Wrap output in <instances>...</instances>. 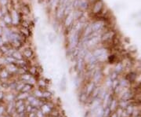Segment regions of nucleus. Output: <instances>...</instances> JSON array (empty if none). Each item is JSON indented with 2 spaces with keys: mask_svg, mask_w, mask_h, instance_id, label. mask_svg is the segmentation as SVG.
I'll use <instances>...</instances> for the list:
<instances>
[{
  "mask_svg": "<svg viewBox=\"0 0 141 117\" xmlns=\"http://www.w3.org/2000/svg\"><path fill=\"white\" fill-rule=\"evenodd\" d=\"M91 27H92L93 32L99 33L101 30L104 29V23L103 21H95V22L91 24Z\"/></svg>",
  "mask_w": 141,
  "mask_h": 117,
  "instance_id": "obj_1",
  "label": "nucleus"
},
{
  "mask_svg": "<svg viewBox=\"0 0 141 117\" xmlns=\"http://www.w3.org/2000/svg\"><path fill=\"white\" fill-rule=\"evenodd\" d=\"M103 6H104L103 2H102L101 0H97V1L94 3L93 6L92 7V12H93V13H94V14H98L99 13H100V11H101L102 9H103Z\"/></svg>",
  "mask_w": 141,
  "mask_h": 117,
  "instance_id": "obj_2",
  "label": "nucleus"
},
{
  "mask_svg": "<svg viewBox=\"0 0 141 117\" xmlns=\"http://www.w3.org/2000/svg\"><path fill=\"white\" fill-rule=\"evenodd\" d=\"M74 21H75V18H74L73 11H72L71 13H69V14L65 16V19H64V26H65V28L67 29L70 26H71L73 25Z\"/></svg>",
  "mask_w": 141,
  "mask_h": 117,
  "instance_id": "obj_3",
  "label": "nucleus"
},
{
  "mask_svg": "<svg viewBox=\"0 0 141 117\" xmlns=\"http://www.w3.org/2000/svg\"><path fill=\"white\" fill-rule=\"evenodd\" d=\"M64 17V7L62 5H57L56 10V17L57 20H61Z\"/></svg>",
  "mask_w": 141,
  "mask_h": 117,
  "instance_id": "obj_4",
  "label": "nucleus"
},
{
  "mask_svg": "<svg viewBox=\"0 0 141 117\" xmlns=\"http://www.w3.org/2000/svg\"><path fill=\"white\" fill-rule=\"evenodd\" d=\"M10 17H11V20H12V25H17L19 22V16H18V13L17 12V10H11Z\"/></svg>",
  "mask_w": 141,
  "mask_h": 117,
  "instance_id": "obj_5",
  "label": "nucleus"
},
{
  "mask_svg": "<svg viewBox=\"0 0 141 117\" xmlns=\"http://www.w3.org/2000/svg\"><path fill=\"white\" fill-rule=\"evenodd\" d=\"M92 53H93V55H94L97 59L99 58L100 57L103 56V55L107 54L106 49H104V48H98V49L95 50L94 51H93Z\"/></svg>",
  "mask_w": 141,
  "mask_h": 117,
  "instance_id": "obj_6",
  "label": "nucleus"
},
{
  "mask_svg": "<svg viewBox=\"0 0 141 117\" xmlns=\"http://www.w3.org/2000/svg\"><path fill=\"white\" fill-rule=\"evenodd\" d=\"M89 7V2L88 0H79V7L78 10H80L82 11H84Z\"/></svg>",
  "mask_w": 141,
  "mask_h": 117,
  "instance_id": "obj_7",
  "label": "nucleus"
},
{
  "mask_svg": "<svg viewBox=\"0 0 141 117\" xmlns=\"http://www.w3.org/2000/svg\"><path fill=\"white\" fill-rule=\"evenodd\" d=\"M22 55H23V57L25 56V58H26L30 59L33 57L34 52H33L32 49H31V48H26V49H25V50H23V54H22Z\"/></svg>",
  "mask_w": 141,
  "mask_h": 117,
  "instance_id": "obj_8",
  "label": "nucleus"
},
{
  "mask_svg": "<svg viewBox=\"0 0 141 117\" xmlns=\"http://www.w3.org/2000/svg\"><path fill=\"white\" fill-rule=\"evenodd\" d=\"M113 37V32L112 31H108L104 33L101 36H100V40L101 41H108L110 39H111Z\"/></svg>",
  "mask_w": 141,
  "mask_h": 117,
  "instance_id": "obj_9",
  "label": "nucleus"
},
{
  "mask_svg": "<svg viewBox=\"0 0 141 117\" xmlns=\"http://www.w3.org/2000/svg\"><path fill=\"white\" fill-rule=\"evenodd\" d=\"M136 77H137L136 73H134V72H130V73L126 76L125 79H126L129 83H133V82L136 79Z\"/></svg>",
  "mask_w": 141,
  "mask_h": 117,
  "instance_id": "obj_10",
  "label": "nucleus"
},
{
  "mask_svg": "<svg viewBox=\"0 0 141 117\" xmlns=\"http://www.w3.org/2000/svg\"><path fill=\"white\" fill-rule=\"evenodd\" d=\"M2 20L4 21V22L6 23V25H10L12 24V20H11V17H10V14H8V13H6L4 16H3V18Z\"/></svg>",
  "mask_w": 141,
  "mask_h": 117,
  "instance_id": "obj_11",
  "label": "nucleus"
},
{
  "mask_svg": "<svg viewBox=\"0 0 141 117\" xmlns=\"http://www.w3.org/2000/svg\"><path fill=\"white\" fill-rule=\"evenodd\" d=\"M52 96H53L52 93H51L50 91L47 90H44V91L42 92V97L45 98V99L50 100L51 97H52Z\"/></svg>",
  "mask_w": 141,
  "mask_h": 117,
  "instance_id": "obj_12",
  "label": "nucleus"
},
{
  "mask_svg": "<svg viewBox=\"0 0 141 117\" xmlns=\"http://www.w3.org/2000/svg\"><path fill=\"white\" fill-rule=\"evenodd\" d=\"M11 56L13 57L16 60H21V59L24 58H23V55H22L18 50H14V51L13 52V54H12Z\"/></svg>",
  "mask_w": 141,
  "mask_h": 117,
  "instance_id": "obj_13",
  "label": "nucleus"
},
{
  "mask_svg": "<svg viewBox=\"0 0 141 117\" xmlns=\"http://www.w3.org/2000/svg\"><path fill=\"white\" fill-rule=\"evenodd\" d=\"M33 88V85L30 84V83H25L24 87H23V89H22V92H26V93H28L30 90H31Z\"/></svg>",
  "mask_w": 141,
  "mask_h": 117,
  "instance_id": "obj_14",
  "label": "nucleus"
},
{
  "mask_svg": "<svg viewBox=\"0 0 141 117\" xmlns=\"http://www.w3.org/2000/svg\"><path fill=\"white\" fill-rule=\"evenodd\" d=\"M9 77V72L6 69H0V78L6 79Z\"/></svg>",
  "mask_w": 141,
  "mask_h": 117,
  "instance_id": "obj_15",
  "label": "nucleus"
},
{
  "mask_svg": "<svg viewBox=\"0 0 141 117\" xmlns=\"http://www.w3.org/2000/svg\"><path fill=\"white\" fill-rule=\"evenodd\" d=\"M66 77L65 76H63V78L61 79L60 80V90L62 91H64L66 90V84H67V82H66Z\"/></svg>",
  "mask_w": 141,
  "mask_h": 117,
  "instance_id": "obj_16",
  "label": "nucleus"
},
{
  "mask_svg": "<svg viewBox=\"0 0 141 117\" xmlns=\"http://www.w3.org/2000/svg\"><path fill=\"white\" fill-rule=\"evenodd\" d=\"M56 37V34H55L54 32H50V33H49V35H48V39H49V41H50L51 43H53L55 42Z\"/></svg>",
  "mask_w": 141,
  "mask_h": 117,
  "instance_id": "obj_17",
  "label": "nucleus"
},
{
  "mask_svg": "<svg viewBox=\"0 0 141 117\" xmlns=\"http://www.w3.org/2000/svg\"><path fill=\"white\" fill-rule=\"evenodd\" d=\"M5 60H6L8 64H14V63H16V61H17V60L14 58L13 57H12V56H6V57L5 58Z\"/></svg>",
  "mask_w": 141,
  "mask_h": 117,
  "instance_id": "obj_18",
  "label": "nucleus"
},
{
  "mask_svg": "<svg viewBox=\"0 0 141 117\" xmlns=\"http://www.w3.org/2000/svg\"><path fill=\"white\" fill-rule=\"evenodd\" d=\"M123 70V66H122V64H117V66H116V68H115V72H118V73H119V72H121V71Z\"/></svg>",
  "mask_w": 141,
  "mask_h": 117,
  "instance_id": "obj_19",
  "label": "nucleus"
},
{
  "mask_svg": "<svg viewBox=\"0 0 141 117\" xmlns=\"http://www.w3.org/2000/svg\"><path fill=\"white\" fill-rule=\"evenodd\" d=\"M118 72H116L114 71V72H113L111 74V76H110V78H111L112 80H114V79H117V77H118Z\"/></svg>",
  "mask_w": 141,
  "mask_h": 117,
  "instance_id": "obj_20",
  "label": "nucleus"
},
{
  "mask_svg": "<svg viewBox=\"0 0 141 117\" xmlns=\"http://www.w3.org/2000/svg\"><path fill=\"white\" fill-rule=\"evenodd\" d=\"M1 87L9 88V83H8L7 82H6V83H1Z\"/></svg>",
  "mask_w": 141,
  "mask_h": 117,
  "instance_id": "obj_21",
  "label": "nucleus"
},
{
  "mask_svg": "<svg viewBox=\"0 0 141 117\" xmlns=\"http://www.w3.org/2000/svg\"><path fill=\"white\" fill-rule=\"evenodd\" d=\"M8 2V0H0V4L2 6H6V4Z\"/></svg>",
  "mask_w": 141,
  "mask_h": 117,
  "instance_id": "obj_22",
  "label": "nucleus"
},
{
  "mask_svg": "<svg viewBox=\"0 0 141 117\" xmlns=\"http://www.w3.org/2000/svg\"><path fill=\"white\" fill-rule=\"evenodd\" d=\"M5 112V109L2 106H0V116H2Z\"/></svg>",
  "mask_w": 141,
  "mask_h": 117,
  "instance_id": "obj_23",
  "label": "nucleus"
},
{
  "mask_svg": "<svg viewBox=\"0 0 141 117\" xmlns=\"http://www.w3.org/2000/svg\"><path fill=\"white\" fill-rule=\"evenodd\" d=\"M4 97H5V95H4V93H3V92L0 91V101H2Z\"/></svg>",
  "mask_w": 141,
  "mask_h": 117,
  "instance_id": "obj_24",
  "label": "nucleus"
},
{
  "mask_svg": "<svg viewBox=\"0 0 141 117\" xmlns=\"http://www.w3.org/2000/svg\"><path fill=\"white\" fill-rule=\"evenodd\" d=\"M3 44H4V41H3L2 38L0 36V46H1L2 45H3Z\"/></svg>",
  "mask_w": 141,
  "mask_h": 117,
  "instance_id": "obj_25",
  "label": "nucleus"
},
{
  "mask_svg": "<svg viewBox=\"0 0 141 117\" xmlns=\"http://www.w3.org/2000/svg\"><path fill=\"white\" fill-rule=\"evenodd\" d=\"M2 28L0 27V36L2 35Z\"/></svg>",
  "mask_w": 141,
  "mask_h": 117,
  "instance_id": "obj_26",
  "label": "nucleus"
},
{
  "mask_svg": "<svg viewBox=\"0 0 141 117\" xmlns=\"http://www.w3.org/2000/svg\"><path fill=\"white\" fill-rule=\"evenodd\" d=\"M0 69H1V65H0Z\"/></svg>",
  "mask_w": 141,
  "mask_h": 117,
  "instance_id": "obj_27",
  "label": "nucleus"
}]
</instances>
